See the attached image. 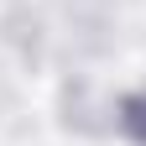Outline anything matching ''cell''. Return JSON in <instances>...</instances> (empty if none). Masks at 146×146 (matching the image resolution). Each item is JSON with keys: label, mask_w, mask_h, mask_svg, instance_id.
I'll use <instances>...</instances> for the list:
<instances>
[{"label": "cell", "mask_w": 146, "mask_h": 146, "mask_svg": "<svg viewBox=\"0 0 146 146\" xmlns=\"http://www.w3.org/2000/svg\"><path fill=\"white\" fill-rule=\"evenodd\" d=\"M125 131H131V136H141V141H146V94H141V99H131V104H125Z\"/></svg>", "instance_id": "cell-1"}]
</instances>
